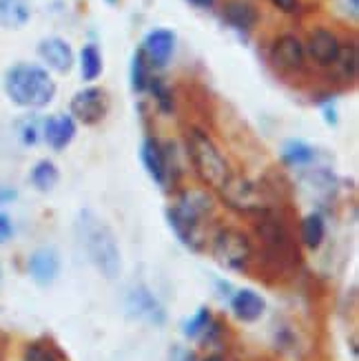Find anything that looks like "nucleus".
Segmentation results:
<instances>
[{
  "instance_id": "1",
  "label": "nucleus",
  "mask_w": 359,
  "mask_h": 361,
  "mask_svg": "<svg viewBox=\"0 0 359 361\" xmlns=\"http://www.w3.org/2000/svg\"><path fill=\"white\" fill-rule=\"evenodd\" d=\"M3 87L7 98L16 106L29 109V111L49 106L58 91L51 73L40 65H31V62H16L13 67H9L5 71Z\"/></svg>"
},
{
  "instance_id": "2",
  "label": "nucleus",
  "mask_w": 359,
  "mask_h": 361,
  "mask_svg": "<svg viewBox=\"0 0 359 361\" xmlns=\"http://www.w3.org/2000/svg\"><path fill=\"white\" fill-rule=\"evenodd\" d=\"M78 228H80L85 250L89 259L93 262V266H96L107 279H116L122 271V257H120V246H118L114 231L89 211L80 215Z\"/></svg>"
},
{
  "instance_id": "3",
  "label": "nucleus",
  "mask_w": 359,
  "mask_h": 361,
  "mask_svg": "<svg viewBox=\"0 0 359 361\" xmlns=\"http://www.w3.org/2000/svg\"><path fill=\"white\" fill-rule=\"evenodd\" d=\"M186 151H189L191 164L200 180L211 188H220L233 173L222 151L209 137L207 131L202 129H191L186 133Z\"/></svg>"
},
{
  "instance_id": "4",
  "label": "nucleus",
  "mask_w": 359,
  "mask_h": 361,
  "mask_svg": "<svg viewBox=\"0 0 359 361\" xmlns=\"http://www.w3.org/2000/svg\"><path fill=\"white\" fill-rule=\"evenodd\" d=\"M209 211H211V200L205 193L191 191V193H184L174 207L166 211V217H169L171 228H174L176 235L182 240V244L200 250L202 248L200 222Z\"/></svg>"
},
{
  "instance_id": "5",
  "label": "nucleus",
  "mask_w": 359,
  "mask_h": 361,
  "mask_svg": "<svg viewBox=\"0 0 359 361\" xmlns=\"http://www.w3.org/2000/svg\"><path fill=\"white\" fill-rule=\"evenodd\" d=\"M217 191H220V197L226 207L238 213L257 215L269 211V197L264 193V188L248 178L231 176Z\"/></svg>"
},
{
  "instance_id": "6",
  "label": "nucleus",
  "mask_w": 359,
  "mask_h": 361,
  "mask_svg": "<svg viewBox=\"0 0 359 361\" xmlns=\"http://www.w3.org/2000/svg\"><path fill=\"white\" fill-rule=\"evenodd\" d=\"M213 257L229 271H242L253 257V244L248 235L238 228H222L213 238Z\"/></svg>"
},
{
  "instance_id": "7",
  "label": "nucleus",
  "mask_w": 359,
  "mask_h": 361,
  "mask_svg": "<svg viewBox=\"0 0 359 361\" xmlns=\"http://www.w3.org/2000/svg\"><path fill=\"white\" fill-rule=\"evenodd\" d=\"M109 106H111V100H109V93L102 87H87L71 98L69 116L75 122H83L87 127H91V124H98L107 118Z\"/></svg>"
},
{
  "instance_id": "8",
  "label": "nucleus",
  "mask_w": 359,
  "mask_h": 361,
  "mask_svg": "<svg viewBox=\"0 0 359 361\" xmlns=\"http://www.w3.org/2000/svg\"><path fill=\"white\" fill-rule=\"evenodd\" d=\"M176 42H178L176 31H171L166 27H158V29H151L142 38V44H140L138 51L142 54V58L147 60V65L151 69H162L169 65L171 58H174Z\"/></svg>"
},
{
  "instance_id": "9",
  "label": "nucleus",
  "mask_w": 359,
  "mask_h": 361,
  "mask_svg": "<svg viewBox=\"0 0 359 361\" xmlns=\"http://www.w3.org/2000/svg\"><path fill=\"white\" fill-rule=\"evenodd\" d=\"M36 51H38V58L47 65L44 69H51L56 73H69L73 69L75 56H73L71 44L65 38H58V36L42 38L36 47Z\"/></svg>"
},
{
  "instance_id": "10",
  "label": "nucleus",
  "mask_w": 359,
  "mask_h": 361,
  "mask_svg": "<svg viewBox=\"0 0 359 361\" xmlns=\"http://www.w3.org/2000/svg\"><path fill=\"white\" fill-rule=\"evenodd\" d=\"M339 49H341L339 38L331 29H324V27L315 29L313 34L308 36V42L304 47L306 56L313 60L317 67H333L337 62Z\"/></svg>"
},
{
  "instance_id": "11",
  "label": "nucleus",
  "mask_w": 359,
  "mask_h": 361,
  "mask_svg": "<svg viewBox=\"0 0 359 361\" xmlns=\"http://www.w3.org/2000/svg\"><path fill=\"white\" fill-rule=\"evenodd\" d=\"M271 62L282 71H302L306 62V51L300 38L291 34L279 36L271 47Z\"/></svg>"
},
{
  "instance_id": "12",
  "label": "nucleus",
  "mask_w": 359,
  "mask_h": 361,
  "mask_svg": "<svg viewBox=\"0 0 359 361\" xmlns=\"http://www.w3.org/2000/svg\"><path fill=\"white\" fill-rule=\"evenodd\" d=\"M75 129V120L69 114L49 116L42 122V142H47L54 151H65L73 142Z\"/></svg>"
},
{
  "instance_id": "13",
  "label": "nucleus",
  "mask_w": 359,
  "mask_h": 361,
  "mask_svg": "<svg viewBox=\"0 0 359 361\" xmlns=\"http://www.w3.org/2000/svg\"><path fill=\"white\" fill-rule=\"evenodd\" d=\"M27 269L36 284L49 286V284H54L60 273V257L54 248H38L31 253Z\"/></svg>"
},
{
  "instance_id": "14",
  "label": "nucleus",
  "mask_w": 359,
  "mask_h": 361,
  "mask_svg": "<svg viewBox=\"0 0 359 361\" xmlns=\"http://www.w3.org/2000/svg\"><path fill=\"white\" fill-rule=\"evenodd\" d=\"M127 310L138 319H147L162 324L164 322V310L158 304V300L147 290V288H135L127 297Z\"/></svg>"
},
{
  "instance_id": "15",
  "label": "nucleus",
  "mask_w": 359,
  "mask_h": 361,
  "mask_svg": "<svg viewBox=\"0 0 359 361\" xmlns=\"http://www.w3.org/2000/svg\"><path fill=\"white\" fill-rule=\"evenodd\" d=\"M140 158H142V164L147 169V173L153 182H158L160 186L166 184L169 178V166H166V153L164 149L155 142L153 137H147L142 142V149H140Z\"/></svg>"
},
{
  "instance_id": "16",
  "label": "nucleus",
  "mask_w": 359,
  "mask_h": 361,
  "mask_svg": "<svg viewBox=\"0 0 359 361\" xmlns=\"http://www.w3.org/2000/svg\"><path fill=\"white\" fill-rule=\"evenodd\" d=\"M231 308L236 312V317L242 319V322H255L262 317L264 308H267V302H264V297L257 295L255 290L251 288H242L233 295L231 300Z\"/></svg>"
},
{
  "instance_id": "17",
  "label": "nucleus",
  "mask_w": 359,
  "mask_h": 361,
  "mask_svg": "<svg viewBox=\"0 0 359 361\" xmlns=\"http://www.w3.org/2000/svg\"><path fill=\"white\" fill-rule=\"evenodd\" d=\"M31 18L29 0H0V27L18 31Z\"/></svg>"
},
{
  "instance_id": "18",
  "label": "nucleus",
  "mask_w": 359,
  "mask_h": 361,
  "mask_svg": "<svg viewBox=\"0 0 359 361\" xmlns=\"http://www.w3.org/2000/svg\"><path fill=\"white\" fill-rule=\"evenodd\" d=\"M224 20L238 31H251L257 23V11L246 0H231L224 7Z\"/></svg>"
},
{
  "instance_id": "19",
  "label": "nucleus",
  "mask_w": 359,
  "mask_h": 361,
  "mask_svg": "<svg viewBox=\"0 0 359 361\" xmlns=\"http://www.w3.org/2000/svg\"><path fill=\"white\" fill-rule=\"evenodd\" d=\"M104 62H102V51L98 49V44H85L80 49V78L85 82H93L102 75Z\"/></svg>"
},
{
  "instance_id": "20",
  "label": "nucleus",
  "mask_w": 359,
  "mask_h": 361,
  "mask_svg": "<svg viewBox=\"0 0 359 361\" xmlns=\"http://www.w3.org/2000/svg\"><path fill=\"white\" fill-rule=\"evenodd\" d=\"M60 180V171L51 160H40L36 166L31 169V184H34L38 191H51Z\"/></svg>"
},
{
  "instance_id": "21",
  "label": "nucleus",
  "mask_w": 359,
  "mask_h": 361,
  "mask_svg": "<svg viewBox=\"0 0 359 361\" xmlns=\"http://www.w3.org/2000/svg\"><path fill=\"white\" fill-rule=\"evenodd\" d=\"M300 233H302V242L308 246V248H320L322 242H324V235H326V224L322 215L317 213H310L302 219V226H300Z\"/></svg>"
},
{
  "instance_id": "22",
  "label": "nucleus",
  "mask_w": 359,
  "mask_h": 361,
  "mask_svg": "<svg viewBox=\"0 0 359 361\" xmlns=\"http://www.w3.org/2000/svg\"><path fill=\"white\" fill-rule=\"evenodd\" d=\"M282 160L288 164V166H304V164H310L315 160V149L308 147L302 140H291V142L284 145V151H282Z\"/></svg>"
},
{
  "instance_id": "23",
  "label": "nucleus",
  "mask_w": 359,
  "mask_h": 361,
  "mask_svg": "<svg viewBox=\"0 0 359 361\" xmlns=\"http://www.w3.org/2000/svg\"><path fill=\"white\" fill-rule=\"evenodd\" d=\"M42 118L38 116H25L23 120L16 122V133L25 147H36L42 140Z\"/></svg>"
},
{
  "instance_id": "24",
  "label": "nucleus",
  "mask_w": 359,
  "mask_h": 361,
  "mask_svg": "<svg viewBox=\"0 0 359 361\" xmlns=\"http://www.w3.org/2000/svg\"><path fill=\"white\" fill-rule=\"evenodd\" d=\"M149 82H151V67L147 65L142 54L135 51L131 58V89L135 93H142V91H147Z\"/></svg>"
},
{
  "instance_id": "25",
  "label": "nucleus",
  "mask_w": 359,
  "mask_h": 361,
  "mask_svg": "<svg viewBox=\"0 0 359 361\" xmlns=\"http://www.w3.org/2000/svg\"><path fill=\"white\" fill-rule=\"evenodd\" d=\"M335 65L339 67L341 75H344L346 80H355V78H357V67H359V56H357V44L355 42L341 44Z\"/></svg>"
},
{
  "instance_id": "26",
  "label": "nucleus",
  "mask_w": 359,
  "mask_h": 361,
  "mask_svg": "<svg viewBox=\"0 0 359 361\" xmlns=\"http://www.w3.org/2000/svg\"><path fill=\"white\" fill-rule=\"evenodd\" d=\"M209 328H211V310L202 308V310H197L195 317H191L189 322H186L184 333L189 337H200V335H205Z\"/></svg>"
},
{
  "instance_id": "27",
  "label": "nucleus",
  "mask_w": 359,
  "mask_h": 361,
  "mask_svg": "<svg viewBox=\"0 0 359 361\" xmlns=\"http://www.w3.org/2000/svg\"><path fill=\"white\" fill-rule=\"evenodd\" d=\"M147 89L155 96V100H158V104H160L162 111H171V109H174V100H171V91L166 89V85L160 80V78H151V82H149Z\"/></svg>"
},
{
  "instance_id": "28",
  "label": "nucleus",
  "mask_w": 359,
  "mask_h": 361,
  "mask_svg": "<svg viewBox=\"0 0 359 361\" xmlns=\"http://www.w3.org/2000/svg\"><path fill=\"white\" fill-rule=\"evenodd\" d=\"M25 361H60V357L44 343H31L25 353Z\"/></svg>"
},
{
  "instance_id": "29",
  "label": "nucleus",
  "mask_w": 359,
  "mask_h": 361,
  "mask_svg": "<svg viewBox=\"0 0 359 361\" xmlns=\"http://www.w3.org/2000/svg\"><path fill=\"white\" fill-rule=\"evenodd\" d=\"M13 238V224H11V219L9 215L5 213H0V244H5Z\"/></svg>"
},
{
  "instance_id": "30",
  "label": "nucleus",
  "mask_w": 359,
  "mask_h": 361,
  "mask_svg": "<svg viewBox=\"0 0 359 361\" xmlns=\"http://www.w3.org/2000/svg\"><path fill=\"white\" fill-rule=\"evenodd\" d=\"M269 3L284 13H295L300 9V0H269Z\"/></svg>"
},
{
  "instance_id": "31",
  "label": "nucleus",
  "mask_w": 359,
  "mask_h": 361,
  "mask_svg": "<svg viewBox=\"0 0 359 361\" xmlns=\"http://www.w3.org/2000/svg\"><path fill=\"white\" fill-rule=\"evenodd\" d=\"M322 111H324V118H326V122L329 124H337V109H335V104H331V102H326L324 106H322Z\"/></svg>"
},
{
  "instance_id": "32",
  "label": "nucleus",
  "mask_w": 359,
  "mask_h": 361,
  "mask_svg": "<svg viewBox=\"0 0 359 361\" xmlns=\"http://www.w3.org/2000/svg\"><path fill=\"white\" fill-rule=\"evenodd\" d=\"M11 200H16V191H13V188H9V186H0V204H7V202H11Z\"/></svg>"
},
{
  "instance_id": "33",
  "label": "nucleus",
  "mask_w": 359,
  "mask_h": 361,
  "mask_svg": "<svg viewBox=\"0 0 359 361\" xmlns=\"http://www.w3.org/2000/svg\"><path fill=\"white\" fill-rule=\"evenodd\" d=\"M186 3H191L197 9H211L215 5V0H186Z\"/></svg>"
},
{
  "instance_id": "34",
  "label": "nucleus",
  "mask_w": 359,
  "mask_h": 361,
  "mask_svg": "<svg viewBox=\"0 0 359 361\" xmlns=\"http://www.w3.org/2000/svg\"><path fill=\"white\" fill-rule=\"evenodd\" d=\"M346 9L351 11L353 18H357L359 16V0H346Z\"/></svg>"
},
{
  "instance_id": "35",
  "label": "nucleus",
  "mask_w": 359,
  "mask_h": 361,
  "mask_svg": "<svg viewBox=\"0 0 359 361\" xmlns=\"http://www.w3.org/2000/svg\"><path fill=\"white\" fill-rule=\"evenodd\" d=\"M205 361H224V359H222L220 355H211V357H207Z\"/></svg>"
},
{
  "instance_id": "36",
  "label": "nucleus",
  "mask_w": 359,
  "mask_h": 361,
  "mask_svg": "<svg viewBox=\"0 0 359 361\" xmlns=\"http://www.w3.org/2000/svg\"><path fill=\"white\" fill-rule=\"evenodd\" d=\"M107 3H109V5H118V3H120V0H107Z\"/></svg>"
}]
</instances>
